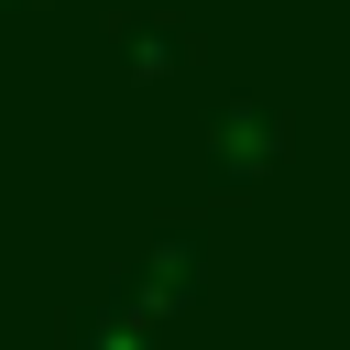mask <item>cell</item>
Returning a JSON list of instances; mask_svg holds the SVG:
<instances>
[{
	"label": "cell",
	"instance_id": "1",
	"mask_svg": "<svg viewBox=\"0 0 350 350\" xmlns=\"http://www.w3.org/2000/svg\"><path fill=\"white\" fill-rule=\"evenodd\" d=\"M66 339H77V350H153V339H142V328H120V317H77Z\"/></svg>",
	"mask_w": 350,
	"mask_h": 350
}]
</instances>
